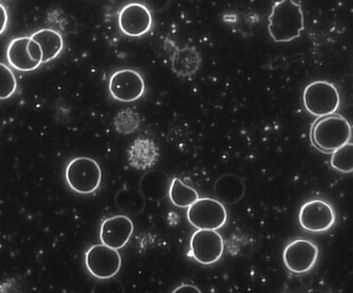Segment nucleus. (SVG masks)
Listing matches in <instances>:
<instances>
[{
  "mask_svg": "<svg viewBox=\"0 0 353 293\" xmlns=\"http://www.w3.org/2000/svg\"><path fill=\"white\" fill-rule=\"evenodd\" d=\"M268 30L275 43H289L299 39L305 30L301 3L294 0L276 1L270 14Z\"/></svg>",
  "mask_w": 353,
  "mask_h": 293,
  "instance_id": "nucleus-1",
  "label": "nucleus"
},
{
  "mask_svg": "<svg viewBox=\"0 0 353 293\" xmlns=\"http://www.w3.org/2000/svg\"><path fill=\"white\" fill-rule=\"evenodd\" d=\"M351 137L352 128L350 123L341 114L319 118L311 128V142L317 150L325 154H332L342 148L350 142Z\"/></svg>",
  "mask_w": 353,
  "mask_h": 293,
  "instance_id": "nucleus-2",
  "label": "nucleus"
},
{
  "mask_svg": "<svg viewBox=\"0 0 353 293\" xmlns=\"http://www.w3.org/2000/svg\"><path fill=\"white\" fill-rule=\"evenodd\" d=\"M303 101L309 114L323 118L338 112L341 97L338 88L332 83L314 81L303 90Z\"/></svg>",
  "mask_w": 353,
  "mask_h": 293,
  "instance_id": "nucleus-3",
  "label": "nucleus"
},
{
  "mask_svg": "<svg viewBox=\"0 0 353 293\" xmlns=\"http://www.w3.org/2000/svg\"><path fill=\"white\" fill-rule=\"evenodd\" d=\"M102 168L92 158L77 157L66 168V180L71 190L79 194H91L100 188Z\"/></svg>",
  "mask_w": 353,
  "mask_h": 293,
  "instance_id": "nucleus-4",
  "label": "nucleus"
},
{
  "mask_svg": "<svg viewBox=\"0 0 353 293\" xmlns=\"http://www.w3.org/2000/svg\"><path fill=\"white\" fill-rule=\"evenodd\" d=\"M188 221L198 230H219L228 221V211L219 200L199 198L188 209Z\"/></svg>",
  "mask_w": 353,
  "mask_h": 293,
  "instance_id": "nucleus-5",
  "label": "nucleus"
},
{
  "mask_svg": "<svg viewBox=\"0 0 353 293\" xmlns=\"http://www.w3.org/2000/svg\"><path fill=\"white\" fill-rule=\"evenodd\" d=\"M299 221L301 227L310 233H325L336 221L334 209L323 199H313L301 205Z\"/></svg>",
  "mask_w": 353,
  "mask_h": 293,
  "instance_id": "nucleus-6",
  "label": "nucleus"
},
{
  "mask_svg": "<svg viewBox=\"0 0 353 293\" xmlns=\"http://www.w3.org/2000/svg\"><path fill=\"white\" fill-rule=\"evenodd\" d=\"M85 264L93 276L108 280L118 274L122 267V257L119 250L100 243L88 249L85 255Z\"/></svg>",
  "mask_w": 353,
  "mask_h": 293,
  "instance_id": "nucleus-7",
  "label": "nucleus"
},
{
  "mask_svg": "<svg viewBox=\"0 0 353 293\" xmlns=\"http://www.w3.org/2000/svg\"><path fill=\"white\" fill-rule=\"evenodd\" d=\"M319 247L310 239H296L287 245L283 259L288 270L296 274L309 272L319 259Z\"/></svg>",
  "mask_w": 353,
  "mask_h": 293,
  "instance_id": "nucleus-8",
  "label": "nucleus"
},
{
  "mask_svg": "<svg viewBox=\"0 0 353 293\" xmlns=\"http://www.w3.org/2000/svg\"><path fill=\"white\" fill-rule=\"evenodd\" d=\"M224 243L216 230H198L190 239V256L200 264H215L223 254Z\"/></svg>",
  "mask_w": 353,
  "mask_h": 293,
  "instance_id": "nucleus-9",
  "label": "nucleus"
},
{
  "mask_svg": "<svg viewBox=\"0 0 353 293\" xmlns=\"http://www.w3.org/2000/svg\"><path fill=\"white\" fill-rule=\"evenodd\" d=\"M109 92L114 100L124 103L134 102L142 98L145 92V81L138 71L122 69L111 75Z\"/></svg>",
  "mask_w": 353,
  "mask_h": 293,
  "instance_id": "nucleus-10",
  "label": "nucleus"
},
{
  "mask_svg": "<svg viewBox=\"0 0 353 293\" xmlns=\"http://www.w3.org/2000/svg\"><path fill=\"white\" fill-rule=\"evenodd\" d=\"M9 64L16 70L33 71L43 64V51L41 46L31 37L13 39L7 51Z\"/></svg>",
  "mask_w": 353,
  "mask_h": 293,
  "instance_id": "nucleus-11",
  "label": "nucleus"
},
{
  "mask_svg": "<svg viewBox=\"0 0 353 293\" xmlns=\"http://www.w3.org/2000/svg\"><path fill=\"white\" fill-rule=\"evenodd\" d=\"M119 27L127 37H142L152 29V13L143 3H128L119 14Z\"/></svg>",
  "mask_w": 353,
  "mask_h": 293,
  "instance_id": "nucleus-12",
  "label": "nucleus"
},
{
  "mask_svg": "<svg viewBox=\"0 0 353 293\" xmlns=\"http://www.w3.org/2000/svg\"><path fill=\"white\" fill-rule=\"evenodd\" d=\"M134 231V223L130 217L124 215L112 216L105 219L101 225V241L110 248L120 250L128 243Z\"/></svg>",
  "mask_w": 353,
  "mask_h": 293,
  "instance_id": "nucleus-13",
  "label": "nucleus"
},
{
  "mask_svg": "<svg viewBox=\"0 0 353 293\" xmlns=\"http://www.w3.org/2000/svg\"><path fill=\"white\" fill-rule=\"evenodd\" d=\"M31 39L41 46V51H43V64L59 57V53L63 50V37H61V33L57 32L55 30H39L32 35Z\"/></svg>",
  "mask_w": 353,
  "mask_h": 293,
  "instance_id": "nucleus-14",
  "label": "nucleus"
},
{
  "mask_svg": "<svg viewBox=\"0 0 353 293\" xmlns=\"http://www.w3.org/2000/svg\"><path fill=\"white\" fill-rule=\"evenodd\" d=\"M201 65V57L195 48L186 47L179 49L172 55V70L179 77H190L197 72Z\"/></svg>",
  "mask_w": 353,
  "mask_h": 293,
  "instance_id": "nucleus-15",
  "label": "nucleus"
},
{
  "mask_svg": "<svg viewBox=\"0 0 353 293\" xmlns=\"http://www.w3.org/2000/svg\"><path fill=\"white\" fill-rule=\"evenodd\" d=\"M168 195L172 205L178 208H190L199 199L197 191L188 187V184L184 183L179 178L172 179Z\"/></svg>",
  "mask_w": 353,
  "mask_h": 293,
  "instance_id": "nucleus-16",
  "label": "nucleus"
},
{
  "mask_svg": "<svg viewBox=\"0 0 353 293\" xmlns=\"http://www.w3.org/2000/svg\"><path fill=\"white\" fill-rule=\"evenodd\" d=\"M154 146L152 142L150 141H137L132 145V152H130V159L134 158L132 161V165L138 168H146L152 165L156 160V154H154Z\"/></svg>",
  "mask_w": 353,
  "mask_h": 293,
  "instance_id": "nucleus-17",
  "label": "nucleus"
},
{
  "mask_svg": "<svg viewBox=\"0 0 353 293\" xmlns=\"http://www.w3.org/2000/svg\"><path fill=\"white\" fill-rule=\"evenodd\" d=\"M331 168L342 174L353 173V143L348 142L331 154Z\"/></svg>",
  "mask_w": 353,
  "mask_h": 293,
  "instance_id": "nucleus-18",
  "label": "nucleus"
},
{
  "mask_svg": "<svg viewBox=\"0 0 353 293\" xmlns=\"http://www.w3.org/2000/svg\"><path fill=\"white\" fill-rule=\"evenodd\" d=\"M17 81L13 71L0 63V100H7L15 94Z\"/></svg>",
  "mask_w": 353,
  "mask_h": 293,
  "instance_id": "nucleus-19",
  "label": "nucleus"
},
{
  "mask_svg": "<svg viewBox=\"0 0 353 293\" xmlns=\"http://www.w3.org/2000/svg\"><path fill=\"white\" fill-rule=\"evenodd\" d=\"M8 21H9V17H8L7 9L0 3V34H3L7 29Z\"/></svg>",
  "mask_w": 353,
  "mask_h": 293,
  "instance_id": "nucleus-20",
  "label": "nucleus"
},
{
  "mask_svg": "<svg viewBox=\"0 0 353 293\" xmlns=\"http://www.w3.org/2000/svg\"><path fill=\"white\" fill-rule=\"evenodd\" d=\"M200 292L199 289L196 288L194 286H190V285H182L179 288H176L174 292Z\"/></svg>",
  "mask_w": 353,
  "mask_h": 293,
  "instance_id": "nucleus-21",
  "label": "nucleus"
}]
</instances>
